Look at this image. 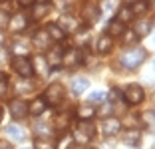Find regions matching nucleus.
Listing matches in <instances>:
<instances>
[{
    "label": "nucleus",
    "mask_w": 155,
    "mask_h": 149,
    "mask_svg": "<svg viewBox=\"0 0 155 149\" xmlns=\"http://www.w3.org/2000/svg\"><path fill=\"white\" fill-rule=\"evenodd\" d=\"M0 149H12V143L8 139H0Z\"/></svg>",
    "instance_id": "ea45409f"
},
{
    "label": "nucleus",
    "mask_w": 155,
    "mask_h": 149,
    "mask_svg": "<svg viewBox=\"0 0 155 149\" xmlns=\"http://www.w3.org/2000/svg\"><path fill=\"white\" fill-rule=\"evenodd\" d=\"M123 98H125V101L129 105H139L145 99V91H143V88L139 84H129L125 88V91H123Z\"/></svg>",
    "instance_id": "39448f33"
},
{
    "label": "nucleus",
    "mask_w": 155,
    "mask_h": 149,
    "mask_svg": "<svg viewBox=\"0 0 155 149\" xmlns=\"http://www.w3.org/2000/svg\"><path fill=\"white\" fill-rule=\"evenodd\" d=\"M64 94H66V90H64V86L60 84V81H54V84H50V86L46 88V91H44V101L48 105H60L62 104V99H64Z\"/></svg>",
    "instance_id": "20e7f679"
},
{
    "label": "nucleus",
    "mask_w": 155,
    "mask_h": 149,
    "mask_svg": "<svg viewBox=\"0 0 155 149\" xmlns=\"http://www.w3.org/2000/svg\"><path fill=\"white\" fill-rule=\"evenodd\" d=\"M117 20H121L123 24L131 22V20H133V12H131V8H129V6H121V8L117 10Z\"/></svg>",
    "instance_id": "cd10ccee"
},
{
    "label": "nucleus",
    "mask_w": 155,
    "mask_h": 149,
    "mask_svg": "<svg viewBox=\"0 0 155 149\" xmlns=\"http://www.w3.org/2000/svg\"><path fill=\"white\" fill-rule=\"evenodd\" d=\"M34 149H58V143H56L54 139H48V137H38L36 141H34Z\"/></svg>",
    "instance_id": "a878e982"
},
{
    "label": "nucleus",
    "mask_w": 155,
    "mask_h": 149,
    "mask_svg": "<svg viewBox=\"0 0 155 149\" xmlns=\"http://www.w3.org/2000/svg\"><path fill=\"white\" fill-rule=\"evenodd\" d=\"M151 8H153V10H155V0H153V2H151Z\"/></svg>",
    "instance_id": "c03bdc74"
},
{
    "label": "nucleus",
    "mask_w": 155,
    "mask_h": 149,
    "mask_svg": "<svg viewBox=\"0 0 155 149\" xmlns=\"http://www.w3.org/2000/svg\"><path fill=\"white\" fill-rule=\"evenodd\" d=\"M123 143H127L129 147H139V143H141V131L135 129V127L123 131Z\"/></svg>",
    "instance_id": "6ab92c4d"
},
{
    "label": "nucleus",
    "mask_w": 155,
    "mask_h": 149,
    "mask_svg": "<svg viewBox=\"0 0 155 149\" xmlns=\"http://www.w3.org/2000/svg\"><path fill=\"white\" fill-rule=\"evenodd\" d=\"M84 58H86V54H82L80 50H68L62 56V66H66V68L80 66V64H84Z\"/></svg>",
    "instance_id": "9d476101"
},
{
    "label": "nucleus",
    "mask_w": 155,
    "mask_h": 149,
    "mask_svg": "<svg viewBox=\"0 0 155 149\" xmlns=\"http://www.w3.org/2000/svg\"><path fill=\"white\" fill-rule=\"evenodd\" d=\"M28 24H30V16H28L26 12H16L10 16L8 20V28L12 32H22L28 28Z\"/></svg>",
    "instance_id": "423d86ee"
},
{
    "label": "nucleus",
    "mask_w": 155,
    "mask_h": 149,
    "mask_svg": "<svg viewBox=\"0 0 155 149\" xmlns=\"http://www.w3.org/2000/svg\"><path fill=\"white\" fill-rule=\"evenodd\" d=\"M32 44L36 46L38 50H48L50 44H52V38L48 36L46 30H38V32H34V36H32Z\"/></svg>",
    "instance_id": "dca6fc26"
},
{
    "label": "nucleus",
    "mask_w": 155,
    "mask_h": 149,
    "mask_svg": "<svg viewBox=\"0 0 155 149\" xmlns=\"http://www.w3.org/2000/svg\"><path fill=\"white\" fill-rule=\"evenodd\" d=\"M8 20H10V16L4 12V10H0V28H6V26H8Z\"/></svg>",
    "instance_id": "e433bc0d"
},
{
    "label": "nucleus",
    "mask_w": 155,
    "mask_h": 149,
    "mask_svg": "<svg viewBox=\"0 0 155 149\" xmlns=\"http://www.w3.org/2000/svg\"><path fill=\"white\" fill-rule=\"evenodd\" d=\"M30 62H32V72L38 74V76H48L50 68H48V62L42 54H36V56H30Z\"/></svg>",
    "instance_id": "f8f14e48"
},
{
    "label": "nucleus",
    "mask_w": 155,
    "mask_h": 149,
    "mask_svg": "<svg viewBox=\"0 0 155 149\" xmlns=\"http://www.w3.org/2000/svg\"><path fill=\"white\" fill-rule=\"evenodd\" d=\"M46 32H48V36L52 38V42H62L66 38V32L62 30V28H60L56 22H50V24H48V26H46Z\"/></svg>",
    "instance_id": "b1692460"
},
{
    "label": "nucleus",
    "mask_w": 155,
    "mask_h": 149,
    "mask_svg": "<svg viewBox=\"0 0 155 149\" xmlns=\"http://www.w3.org/2000/svg\"><path fill=\"white\" fill-rule=\"evenodd\" d=\"M2 44H4V36L0 34V48H2Z\"/></svg>",
    "instance_id": "79ce46f5"
},
{
    "label": "nucleus",
    "mask_w": 155,
    "mask_h": 149,
    "mask_svg": "<svg viewBox=\"0 0 155 149\" xmlns=\"http://www.w3.org/2000/svg\"><path fill=\"white\" fill-rule=\"evenodd\" d=\"M36 131L38 133H44V137H46L48 133H50V127L48 125H36Z\"/></svg>",
    "instance_id": "58836bf2"
},
{
    "label": "nucleus",
    "mask_w": 155,
    "mask_h": 149,
    "mask_svg": "<svg viewBox=\"0 0 155 149\" xmlns=\"http://www.w3.org/2000/svg\"><path fill=\"white\" fill-rule=\"evenodd\" d=\"M111 111H114V105L107 104V101H101V108L96 109V115H100V118H110Z\"/></svg>",
    "instance_id": "c756f323"
},
{
    "label": "nucleus",
    "mask_w": 155,
    "mask_h": 149,
    "mask_svg": "<svg viewBox=\"0 0 155 149\" xmlns=\"http://www.w3.org/2000/svg\"><path fill=\"white\" fill-rule=\"evenodd\" d=\"M10 66L20 78H32V62H30V56H12L10 58Z\"/></svg>",
    "instance_id": "7ed1b4c3"
},
{
    "label": "nucleus",
    "mask_w": 155,
    "mask_h": 149,
    "mask_svg": "<svg viewBox=\"0 0 155 149\" xmlns=\"http://www.w3.org/2000/svg\"><path fill=\"white\" fill-rule=\"evenodd\" d=\"M115 6H117V0H101L100 12H114Z\"/></svg>",
    "instance_id": "473e14b6"
},
{
    "label": "nucleus",
    "mask_w": 155,
    "mask_h": 149,
    "mask_svg": "<svg viewBox=\"0 0 155 149\" xmlns=\"http://www.w3.org/2000/svg\"><path fill=\"white\" fill-rule=\"evenodd\" d=\"M131 149H135V147H131Z\"/></svg>",
    "instance_id": "09e8293b"
},
{
    "label": "nucleus",
    "mask_w": 155,
    "mask_h": 149,
    "mask_svg": "<svg viewBox=\"0 0 155 149\" xmlns=\"http://www.w3.org/2000/svg\"><path fill=\"white\" fill-rule=\"evenodd\" d=\"M90 86V80L87 78H74L72 80V94L74 95H82L84 91Z\"/></svg>",
    "instance_id": "393cba45"
},
{
    "label": "nucleus",
    "mask_w": 155,
    "mask_h": 149,
    "mask_svg": "<svg viewBox=\"0 0 155 149\" xmlns=\"http://www.w3.org/2000/svg\"><path fill=\"white\" fill-rule=\"evenodd\" d=\"M76 118L84 119V121H91V119L96 118V108H94V104H80L76 108Z\"/></svg>",
    "instance_id": "2eb2a0df"
},
{
    "label": "nucleus",
    "mask_w": 155,
    "mask_h": 149,
    "mask_svg": "<svg viewBox=\"0 0 155 149\" xmlns=\"http://www.w3.org/2000/svg\"><path fill=\"white\" fill-rule=\"evenodd\" d=\"M101 131H104V135H105V137H115L119 131H121V121L110 115V118H105V119H104Z\"/></svg>",
    "instance_id": "9b49d317"
},
{
    "label": "nucleus",
    "mask_w": 155,
    "mask_h": 149,
    "mask_svg": "<svg viewBox=\"0 0 155 149\" xmlns=\"http://www.w3.org/2000/svg\"><path fill=\"white\" fill-rule=\"evenodd\" d=\"M62 56H64V48L62 46H52L50 50H48V54L44 56L46 62H48V68L50 70H56L62 66Z\"/></svg>",
    "instance_id": "6e6552de"
},
{
    "label": "nucleus",
    "mask_w": 155,
    "mask_h": 149,
    "mask_svg": "<svg viewBox=\"0 0 155 149\" xmlns=\"http://www.w3.org/2000/svg\"><path fill=\"white\" fill-rule=\"evenodd\" d=\"M141 119H143V123H145V125H151V123H155V111H153V109H147V111H143Z\"/></svg>",
    "instance_id": "72a5a7b5"
},
{
    "label": "nucleus",
    "mask_w": 155,
    "mask_h": 149,
    "mask_svg": "<svg viewBox=\"0 0 155 149\" xmlns=\"http://www.w3.org/2000/svg\"><path fill=\"white\" fill-rule=\"evenodd\" d=\"M123 2H125V4H129V6H131L133 2H137V0H123Z\"/></svg>",
    "instance_id": "a19ab883"
},
{
    "label": "nucleus",
    "mask_w": 155,
    "mask_h": 149,
    "mask_svg": "<svg viewBox=\"0 0 155 149\" xmlns=\"http://www.w3.org/2000/svg\"><path fill=\"white\" fill-rule=\"evenodd\" d=\"M18 4L22 6V8H30V6L36 4V0H18Z\"/></svg>",
    "instance_id": "4c0bfd02"
},
{
    "label": "nucleus",
    "mask_w": 155,
    "mask_h": 149,
    "mask_svg": "<svg viewBox=\"0 0 155 149\" xmlns=\"http://www.w3.org/2000/svg\"><path fill=\"white\" fill-rule=\"evenodd\" d=\"M129 8H131L133 16H137V14H145L147 10H149V2H147V0H137V2H133Z\"/></svg>",
    "instance_id": "bb28decb"
},
{
    "label": "nucleus",
    "mask_w": 155,
    "mask_h": 149,
    "mask_svg": "<svg viewBox=\"0 0 155 149\" xmlns=\"http://www.w3.org/2000/svg\"><path fill=\"white\" fill-rule=\"evenodd\" d=\"M121 36H123V44L125 46H133L135 42H139V38H137V34L133 30H125Z\"/></svg>",
    "instance_id": "7c9ffc66"
},
{
    "label": "nucleus",
    "mask_w": 155,
    "mask_h": 149,
    "mask_svg": "<svg viewBox=\"0 0 155 149\" xmlns=\"http://www.w3.org/2000/svg\"><path fill=\"white\" fill-rule=\"evenodd\" d=\"M6 94H8V81H6V78H0V99Z\"/></svg>",
    "instance_id": "c9c22d12"
},
{
    "label": "nucleus",
    "mask_w": 155,
    "mask_h": 149,
    "mask_svg": "<svg viewBox=\"0 0 155 149\" xmlns=\"http://www.w3.org/2000/svg\"><path fill=\"white\" fill-rule=\"evenodd\" d=\"M145 60H147V50L141 48V46H133V48L127 50V52H123L121 58H119V62L123 64L125 70H135V68H139Z\"/></svg>",
    "instance_id": "f257e3e1"
},
{
    "label": "nucleus",
    "mask_w": 155,
    "mask_h": 149,
    "mask_svg": "<svg viewBox=\"0 0 155 149\" xmlns=\"http://www.w3.org/2000/svg\"><path fill=\"white\" fill-rule=\"evenodd\" d=\"M56 24H58V26L62 28L66 34H68V32H76L78 28H80V24H78V18L74 16V14H64V16H60Z\"/></svg>",
    "instance_id": "ddd939ff"
},
{
    "label": "nucleus",
    "mask_w": 155,
    "mask_h": 149,
    "mask_svg": "<svg viewBox=\"0 0 155 149\" xmlns=\"http://www.w3.org/2000/svg\"><path fill=\"white\" fill-rule=\"evenodd\" d=\"M90 149H96V147H90Z\"/></svg>",
    "instance_id": "de8ad7c7"
},
{
    "label": "nucleus",
    "mask_w": 155,
    "mask_h": 149,
    "mask_svg": "<svg viewBox=\"0 0 155 149\" xmlns=\"http://www.w3.org/2000/svg\"><path fill=\"white\" fill-rule=\"evenodd\" d=\"M111 48H114V38H110L107 34H104V36L97 38V44H96V52H97V56L110 54Z\"/></svg>",
    "instance_id": "f3484780"
},
{
    "label": "nucleus",
    "mask_w": 155,
    "mask_h": 149,
    "mask_svg": "<svg viewBox=\"0 0 155 149\" xmlns=\"http://www.w3.org/2000/svg\"><path fill=\"white\" fill-rule=\"evenodd\" d=\"M96 135V127L91 121H84V119H78V125L74 129V141L80 145H87Z\"/></svg>",
    "instance_id": "f03ea898"
},
{
    "label": "nucleus",
    "mask_w": 155,
    "mask_h": 149,
    "mask_svg": "<svg viewBox=\"0 0 155 149\" xmlns=\"http://www.w3.org/2000/svg\"><path fill=\"white\" fill-rule=\"evenodd\" d=\"M46 108H48V104L44 101V98H34L30 104H28V113L32 115V118H38V115H42V113L46 111Z\"/></svg>",
    "instance_id": "a211bd4d"
},
{
    "label": "nucleus",
    "mask_w": 155,
    "mask_h": 149,
    "mask_svg": "<svg viewBox=\"0 0 155 149\" xmlns=\"http://www.w3.org/2000/svg\"><path fill=\"white\" fill-rule=\"evenodd\" d=\"M133 32L137 34V38H139V40H141V38H145L147 34L151 32V20H145V18L137 20V22L133 24Z\"/></svg>",
    "instance_id": "4be33fe9"
},
{
    "label": "nucleus",
    "mask_w": 155,
    "mask_h": 149,
    "mask_svg": "<svg viewBox=\"0 0 155 149\" xmlns=\"http://www.w3.org/2000/svg\"><path fill=\"white\" fill-rule=\"evenodd\" d=\"M125 32V24L121 22V20H117V18H114L110 24H107V30H105V34L110 38H119Z\"/></svg>",
    "instance_id": "aec40b11"
},
{
    "label": "nucleus",
    "mask_w": 155,
    "mask_h": 149,
    "mask_svg": "<svg viewBox=\"0 0 155 149\" xmlns=\"http://www.w3.org/2000/svg\"><path fill=\"white\" fill-rule=\"evenodd\" d=\"M105 99H107V94H105V91H91L87 101H90V104H101Z\"/></svg>",
    "instance_id": "2f4dec72"
},
{
    "label": "nucleus",
    "mask_w": 155,
    "mask_h": 149,
    "mask_svg": "<svg viewBox=\"0 0 155 149\" xmlns=\"http://www.w3.org/2000/svg\"><path fill=\"white\" fill-rule=\"evenodd\" d=\"M100 14H101L100 6L94 4V2H86L82 6V18L87 26H94V22H97V18H100Z\"/></svg>",
    "instance_id": "0eeeda50"
},
{
    "label": "nucleus",
    "mask_w": 155,
    "mask_h": 149,
    "mask_svg": "<svg viewBox=\"0 0 155 149\" xmlns=\"http://www.w3.org/2000/svg\"><path fill=\"white\" fill-rule=\"evenodd\" d=\"M70 149H78V147H70Z\"/></svg>",
    "instance_id": "49530a36"
},
{
    "label": "nucleus",
    "mask_w": 155,
    "mask_h": 149,
    "mask_svg": "<svg viewBox=\"0 0 155 149\" xmlns=\"http://www.w3.org/2000/svg\"><path fill=\"white\" fill-rule=\"evenodd\" d=\"M70 123H72V113H68V111L58 113V115H56V119H54V127L58 131H66L70 127Z\"/></svg>",
    "instance_id": "5701e85b"
},
{
    "label": "nucleus",
    "mask_w": 155,
    "mask_h": 149,
    "mask_svg": "<svg viewBox=\"0 0 155 149\" xmlns=\"http://www.w3.org/2000/svg\"><path fill=\"white\" fill-rule=\"evenodd\" d=\"M107 99H111V101H119V99H123V91H119L117 88H111L110 94H107Z\"/></svg>",
    "instance_id": "f704fd0d"
},
{
    "label": "nucleus",
    "mask_w": 155,
    "mask_h": 149,
    "mask_svg": "<svg viewBox=\"0 0 155 149\" xmlns=\"http://www.w3.org/2000/svg\"><path fill=\"white\" fill-rule=\"evenodd\" d=\"M32 8V14H30V20H34V22H38V20H42L48 14V10H50V6H48V2H36L34 6H30Z\"/></svg>",
    "instance_id": "412c9836"
},
{
    "label": "nucleus",
    "mask_w": 155,
    "mask_h": 149,
    "mask_svg": "<svg viewBox=\"0 0 155 149\" xmlns=\"http://www.w3.org/2000/svg\"><path fill=\"white\" fill-rule=\"evenodd\" d=\"M10 115H12V119H24L28 115V104L24 101V99H20V98H16V99H12L10 101Z\"/></svg>",
    "instance_id": "1a4fd4ad"
},
{
    "label": "nucleus",
    "mask_w": 155,
    "mask_h": 149,
    "mask_svg": "<svg viewBox=\"0 0 155 149\" xmlns=\"http://www.w3.org/2000/svg\"><path fill=\"white\" fill-rule=\"evenodd\" d=\"M10 52L14 56H30V42L24 40V38H14L12 46H10Z\"/></svg>",
    "instance_id": "4468645a"
},
{
    "label": "nucleus",
    "mask_w": 155,
    "mask_h": 149,
    "mask_svg": "<svg viewBox=\"0 0 155 149\" xmlns=\"http://www.w3.org/2000/svg\"><path fill=\"white\" fill-rule=\"evenodd\" d=\"M6 133H10V137L14 141H24V129L18 125H8L6 127Z\"/></svg>",
    "instance_id": "c85d7f7f"
},
{
    "label": "nucleus",
    "mask_w": 155,
    "mask_h": 149,
    "mask_svg": "<svg viewBox=\"0 0 155 149\" xmlns=\"http://www.w3.org/2000/svg\"><path fill=\"white\" fill-rule=\"evenodd\" d=\"M0 2H8V0H0Z\"/></svg>",
    "instance_id": "a18cd8bd"
},
{
    "label": "nucleus",
    "mask_w": 155,
    "mask_h": 149,
    "mask_svg": "<svg viewBox=\"0 0 155 149\" xmlns=\"http://www.w3.org/2000/svg\"><path fill=\"white\" fill-rule=\"evenodd\" d=\"M2 113H4V109H2V105H0V121H2Z\"/></svg>",
    "instance_id": "37998d69"
}]
</instances>
